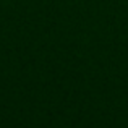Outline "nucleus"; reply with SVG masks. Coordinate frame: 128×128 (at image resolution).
<instances>
[]
</instances>
